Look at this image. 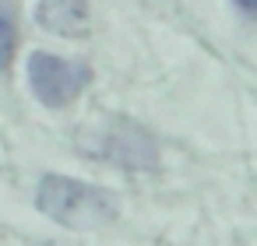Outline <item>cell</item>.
<instances>
[{
	"mask_svg": "<svg viewBox=\"0 0 257 246\" xmlns=\"http://www.w3.org/2000/svg\"><path fill=\"white\" fill-rule=\"evenodd\" d=\"M36 207L67 228H95L116 218L120 204L106 186H92L81 183L74 176H43L39 190H36Z\"/></svg>",
	"mask_w": 257,
	"mask_h": 246,
	"instance_id": "obj_1",
	"label": "cell"
},
{
	"mask_svg": "<svg viewBox=\"0 0 257 246\" xmlns=\"http://www.w3.org/2000/svg\"><path fill=\"white\" fill-rule=\"evenodd\" d=\"M29 81H32V92H36V99L43 106L60 109L67 102H74L88 88L92 71L81 60H60L53 53H32V60H29Z\"/></svg>",
	"mask_w": 257,
	"mask_h": 246,
	"instance_id": "obj_2",
	"label": "cell"
},
{
	"mask_svg": "<svg viewBox=\"0 0 257 246\" xmlns=\"http://www.w3.org/2000/svg\"><path fill=\"white\" fill-rule=\"evenodd\" d=\"M85 151L120 162L123 169H155L159 165V148L148 137V130H141L134 120H109L92 144H85Z\"/></svg>",
	"mask_w": 257,
	"mask_h": 246,
	"instance_id": "obj_3",
	"label": "cell"
},
{
	"mask_svg": "<svg viewBox=\"0 0 257 246\" xmlns=\"http://www.w3.org/2000/svg\"><path fill=\"white\" fill-rule=\"evenodd\" d=\"M36 15L39 25L57 36H85L88 29V8L81 0H43Z\"/></svg>",
	"mask_w": 257,
	"mask_h": 246,
	"instance_id": "obj_4",
	"label": "cell"
},
{
	"mask_svg": "<svg viewBox=\"0 0 257 246\" xmlns=\"http://www.w3.org/2000/svg\"><path fill=\"white\" fill-rule=\"evenodd\" d=\"M15 43H18V29H15V8L8 0H0V71H8L15 60Z\"/></svg>",
	"mask_w": 257,
	"mask_h": 246,
	"instance_id": "obj_5",
	"label": "cell"
},
{
	"mask_svg": "<svg viewBox=\"0 0 257 246\" xmlns=\"http://www.w3.org/2000/svg\"><path fill=\"white\" fill-rule=\"evenodd\" d=\"M232 4H236V8H239L243 15H250V18L257 15V0H232Z\"/></svg>",
	"mask_w": 257,
	"mask_h": 246,
	"instance_id": "obj_6",
	"label": "cell"
}]
</instances>
